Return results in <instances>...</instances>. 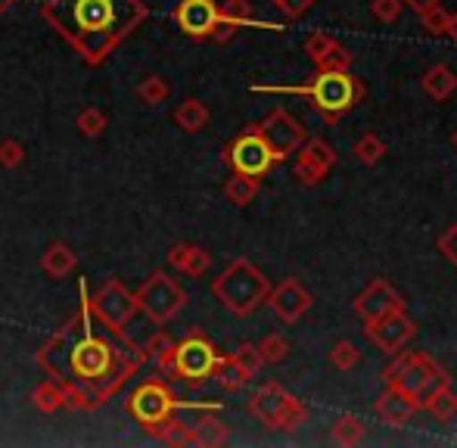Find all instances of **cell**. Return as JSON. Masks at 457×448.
Returning a JSON list of instances; mask_svg holds the SVG:
<instances>
[{
	"instance_id": "cell-1",
	"label": "cell",
	"mask_w": 457,
	"mask_h": 448,
	"mask_svg": "<svg viewBox=\"0 0 457 448\" xmlns=\"http://www.w3.org/2000/svg\"><path fill=\"white\" fill-rule=\"evenodd\" d=\"M47 12L87 54H96L137 19V0H54Z\"/></svg>"
},
{
	"instance_id": "cell-2",
	"label": "cell",
	"mask_w": 457,
	"mask_h": 448,
	"mask_svg": "<svg viewBox=\"0 0 457 448\" xmlns=\"http://www.w3.org/2000/svg\"><path fill=\"white\" fill-rule=\"evenodd\" d=\"M293 94H302L320 112V119L333 125L361 104L367 97V87L349 69H318V75L308 79L302 87H293Z\"/></svg>"
},
{
	"instance_id": "cell-3",
	"label": "cell",
	"mask_w": 457,
	"mask_h": 448,
	"mask_svg": "<svg viewBox=\"0 0 457 448\" xmlns=\"http://www.w3.org/2000/svg\"><path fill=\"white\" fill-rule=\"evenodd\" d=\"M383 380H386V386L408 395L420 411L436 389L452 383L445 370H442L427 352H395V361L386 368Z\"/></svg>"
},
{
	"instance_id": "cell-4",
	"label": "cell",
	"mask_w": 457,
	"mask_h": 448,
	"mask_svg": "<svg viewBox=\"0 0 457 448\" xmlns=\"http://www.w3.org/2000/svg\"><path fill=\"white\" fill-rule=\"evenodd\" d=\"M268 293H271L268 278L255 265H249L246 259L234 261V265L215 280V296L221 299L234 315H249V311H255L268 299Z\"/></svg>"
},
{
	"instance_id": "cell-5",
	"label": "cell",
	"mask_w": 457,
	"mask_h": 448,
	"mask_svg": "<svg viewBox=\"0 0 457 448\" xmlns=\"http://www.w3.org/2000/svg\"><path fill=\"white\" fill-rule=\"evenodd\" d=\"M69 361H72V377L85 383H100L112 374L115 364V352L106 339H96V334L91 330V324L85 321V330H81V339H75L69 345Z\"/></svg>"
},
{
	"instance_id": "cell-6",
	"label": "cell",
	"mask_w": 457,
	"mask_h": 448,
	"mask_svg": "<svg viewBox=\"0 0 457 448\" xmlns=\"http://www.w3.org/2000/svg\"><path fill=\"white\" fill-rule=\"evenodd\" d=\"M249 408H253L255 418L265 427H271V430H295V427L308 418L305 405H302L295 395H289L283 386H277V383L262 386L259 393L253 395V405Z\"/></svg>"
},
{
	"instance_id": "cell-7",
	"label": "cell",
	"mask_w": 457,
	"mask_h": 448,
	"mask_svg": "<svg viewBox=\"0 0 457 448\" xmlns=\"http://www.w3.org/2000/svg\"><path fill=\"white\" fill-rule=\"evenodd\" d=\"M255 131H259L262 137H265V144L271 146L277 162H280V159H287L289 153H299V146L308 140L305 125H302L295 115H289L287 110H274L259 128H255Z\"/></svg>"
},
{
	"instance_id": "cell-8",
	"label": "cell",
	"mask_w": 457,
	"mask_h": 448,
	"mask_svg": "<svg viewBox=\"0 0 457 448\" xmlns=\"http://www.w3.org/2000/svg\"><path fill=\"white\" fill-rule=\"evenodd\" d=\"M228 159L237 169V175H249V178H265L277 165V156L259 131H249V134H243L240 140H234Z\"/></svg>"
},
{
	"instance_id": "cell-9",
	"label": "cell",
	"mask_w": 457,
	"mask_h": 448,
	"mask_svg": "<svg viewBox=\"0 0 457 448\" xmlns=\"http://www.w3.org/2000/svg\"><path fill=\"white\" fill-rule=\"evenodd\" d=\"M402 309H404L402 293H398L395 286H392L389 280H383V278L370 280V284H367L364 290L355 296V315H358V321H361L364 328H367V324H373V321H379V318L392 315V311H402Z\"/></svg>"
},
{
	"instance_id": "cell-10",
	"label": "cell",
	"mask_w": 457,
	"mask_h": 448,
	"mask_svg": "<svg viewBox=\"0 0 457 448\" xmlns=\"http://www.w3.org/2000/svg\"><path fill=\"white\" fill-rule=\"evenodd\" d=\"M367 336H370V343L377 345L379 352H386V355H395V352H402L404 345L414 339L417 334V324L414 318H408V311H392V315L379 318V321L367 324Z\"/></svg>"
},
{
	"instance_id": "cell-11",
	"label": "cell",
	"mask_w": 457,
	"mask_h": 448,
	"mask_svg": "<svg viewBox=\"0 0 457 448\" xmlns=\"http://www.w3.org/2000/svg\"><path fill=\"white\" fill-rule=\"evenodd\" d=\"M333 165H337V153H333V146L320 137H308L305 144L299 146V159H295L293 171L305 187H314V184H320L327 175H330Z\"/></svg>"
},
{
	"instance_id": "cell-12",
	"label": "cell",
	"mask_w": 457,
	"mask_h": 448,
	"mask_svg": "<svg viewBox=\"0 0 457 448\" xmlns=\"http://www.w3.org/2000/svg\"><path fill=\"white\" fill-rule=\"evenodd\" d=\"M268 303H271V309L277 311L280 321L295 324L308 309H312V293H308L295 278H289V280H283L277 290L268 293Z\"/></svg>"
},
{
	"instance_id": "cell-13",
	"label": "cell",
	"mask_w": 457,
	"mask_h": 448,
	"mask_svg": "<svg viewBox=\"0 0 457 448\" xmlns=\"http://www.w3.org/2000/svg\"><path fill=\"white\" fill-rule=\"evenodd\" d=\"M305 54L318 69H349L352 66L349 50H345L337 37L324 35V31H314V35L305 37Z\"/></svg>"
},
{
	"instance_id": "cell-14",
	"label": "cell",
	"mask_w": 457,
	"mask_h": 448,
	"mask_svg": "<svg viewBox=\"0 0 457 448\" xmlns=\"http://www.w3.org/2000/svg\"><path fill=\"white\" fill-rule=\"evenodd\" d=\"M178 22L184 25L187 35H209L221 22V10L215 6V0H184V6L178 10Z\"/></svg>"
},
{
	"instance_id": "cell-15",
	"label": "cell",
	"mask_w": 457,
	"mask_h": 448,
	"mask_svg": "<svg viewBox=\"0 0 457 448\" xmlns=\"http://www.w3.org/2000/svg\"><path fill=\"white\" fill-rule=\"evenodd\" d=\"M215 364H218V358H215V352H212V345L199 336L187 339L181 345V352H178V368H181L184 377H193V380H205V377L215 370Z\"/></svg>"
},
{
	"instance_id": "cell-16",
	"label": "cell",
	"mask_w": 457,
	"mask_h": 448,
	"mask_svg": "<svg viewBox=\"0 0 457 448\" xmlns=\"http://www.w3.org/2000/svg\"><path fill=\"white\" fill-rule=\"evenodd\" d=\"M373 411H377V418L383 420V424H389V427H404L411 418H414L417 411H420V408H417L414 402H411L404 393H398V389L386 386V393L377 399Z\"/></svg>"
},
{
	"instance_id": "cell-17",
	"label": "cell",
	"mask_w": 457,
	"mask_h": 448,
	"mask_svg": "<svg viewBox=\"0 0 457 448\" xmlns=\"http://www.w3.org/2000/svg\"><path fill=\"white\" fill-rule=\"evenodd\" d=\"M423 91L442 104V100H448L457 91V72L452 66H445V62L427 69V75H423Z\"/></svg>"
},
{
	"instance_id": "cell-18",
	"label": "cell",
	"mask_w": 457,
	"mask_h": 448,
	"mask_svg": "<svg viewBox=\"0 0 457 448\" xmlns=\"http://www.w3.org/2000/svg\"><path fill=\"white\" fill-rule=\"evenodd\" d=\"M364 439V420L355 418V414H339L337 424L330 430V443L333 445H343V448H352Z\"/></svg>"
},
{
	"instance_id": "cell-19",
	"label": "cell",
	"mask_w": 457,
	"mask_h": 448,
	"mask_svg": "<svg viewBox=\"0 0 457 448\" xmlns=\"http://www.w3.org/2000/svg\"><path fill=\"white\" fill-rule=\"evenodd\" d=\"M423 411H429L436 420H452L457 414V395H454L452 383H445L442 389H436V393L429 395L427 405H423Z\"/></svg>"
},
{
	"instance_id": "cell-20",
	"label": "cell",
	"mask_w": 457,
	"mask_h": 448,
	"mask_svg": "<svg viewBox=\"0 0 457 448\" xmlns=\"http://www.w3.org/2000/svg\"><path fill=\"white\" fill-rule=\"evenodd\" d=\"M259 194V178H249V175H237L228 181V196L237 203V206H246V203L255 200Z\"/></svg>"
},
{
	"instance_id": "cell-21",
	"label": "cell",
	"mask_w": 457,
	"mask_h": 448,
	"mask_svg": "<svg viewBox=\"0 0 457 448\" xmlns=\"http://www.w3.org/2000/svg\"><path fill=\"white\" fill-rule=\"evenodd\" d=\"M383 156H386L383 137H377V134H364V137H358V144H355V159H358V162H361V165H377Z\"/></svg>"
},
{
	"instance_id": "cell-22",
	"label": "cell",
	"mask_w": 457,
	"mask_h": 448,
	"mask_svg": "<svg viewBox=\"0 0 457 448\" xmlns=\"http://www.w3.org/2000/svg\"><path fill=\"white\" fill-rule=\"evenodd\" d=\"M358 361H361V352H358V345L349 343V339H339L330 349V364L337 370H355Z\"/></svg>"
},
{
	"instance_id": "cell-23",
	"label": "cell",
	"mask_w": 457,
	"mask_h": 448,
	"mask_svg": "<svg viewBox=\"0 0 457 448\" xmlns=\"http://www.w3.org/2000/svg\"><path fill=\"white\" fill-rule=\"evenodd\" d=\"M215 370H218V380H221L228 389H237V386H243V383L249 380V370L243 368L237 358H224V361H218Z\"/></svg>"
},
{
	"instance_id": "cell-24",
	"label": "cell",
	"mask_w": 457,
	"mask_h": 448,
	"mask_svg": "<svg viewBox=\"0 0 457 448\" xmlns=\"http://www.w3.org/2000/svg\"><path fill=\"white\" fill-rule=\"evenodd\" d=\"M448 19H452V12H448L445 6H436V10L423 12L420 25H423V31H427V35L445 37L448 35Z\"/></svg>"
},
{
	"instance_id": "cell-25",
	"label": "cell",
	"mask_w": 457,
	"mask_h": 448,
	"mask_svg": "<svg viewBox=\"0 0 457 448\" xmlns=\"http://www.w3.org/2000/svg\"><path fill=\"white\" fill-rule=\"evenodd\" d=\"M259 352H262V361L277 364V361H283V358L289 355V343H287V339H283L280 334H271V336L262 339Z\"/></svg>"
},
{
	"instance_id": "cell-26",
	"label": "cell",
	"mask_w": 457,
	"mask_h": 448,
	"mask_svg": "<svg viewBox=\"0 0 457 448\" xmlns=\"http://www.w3.org/2000/svg\"><path fill=\"white\" fill-rule=\"evenodd\" d=\"M370 10L379 22L389 25V22H398V16H402V10H404V0H373Z\"/></svg>"
},
{
	"instance_id": "cell-27",
	"label": "cell",
	"mask_w": 457,
	"mask_h": 448,
	"mask_svg": "<svg viewBox=\"0 0 457 448\" xmlns=\"http://www.w3.org/2000/svg\"><path fill=\"white\" fill-rule=\"evenodd\" d=\"M205 115H209V112H205V106L199 104V100H187L184 110L178 112V119H181V125H184V128H190V131H196V128L205 121Z\"/></svg>"
},
{
	"instance_id": "cell-28",
	"label": "cell",
	"mask_w": 457,
	"mask_h": 448,
	"mask_svg": "<svg viewBox=\"0 0 457 448\" xmlns=\"http://www.w3.org/2000/svg\"><path fill=\"white\" fill-rule=\"evenodd\" d=\"M439 253L445 255V259L457 268V221L445 230V234L439 236Z\"/></svg>"
},
{
	"instance_id": "cell-29",
	"label": "cell",
	"mask_w": 457,
	"mask_h": 448,
	"mask_svg": "<svg viewBox=\"0 0 457 448\" xmlns=\"http://www.w3.org/2000/svg\"><path fill=\"white\" fill-rule=\"evenodd\" d=\"M237 361H240L243 364V368H246L249 370V377H253L255 374V370H259L262 368V364H265V361H262V352L259 349H255V345H243V349L240 352H237Z\"/></svg>"
},
{
	"instance_id": "cell-30",
	"label": "cell",
	"mask_w": 457,
	"mask_h": 448,
	"mask_svg": "<svg viewBox=\"0 0 457 448\" xmlns=\"http://www.w3.org/2000/svg\"><path fill=\"white\" fill-rule=\"evenodd\" d=\"M274 4L280 6L289 19H299V16H305V12L312 10L314 0H274Z\"/></svg>"
},
{
	"instance_id": "cell-31",
	"label": "cell",
	"mask_w": 457,
	"mask_h": 448,
	"mask_svg": "<svg viewBox=\"0 0 457 448\" xmlns=\"http://www.w3.org/2000/svg\"><path fill=\"white\" fill-rule=\"evenodd\" d=\"M404 6H411V10H414L417 16H423V12L436 10V6H442V0H404Z\"/></svg>"
},
{
	"instance_id": "cell-32",
	"label": "cell",
	"mask_w": 457,
	"mask_h": 448,
	"mask_svg": "<svg viewBox=\"0 0 457 448\" xmlns=\"http://www.w3.org/2000/svg\"><path fill=\"white\" fill-rule=\"evenodd\" d=\"M448 37L457 41V12H452V19H448Z\"/></svg>"
},
{
	"instance_id": "cell-33",
	"label": "cell",
	"mask_w": 457,
	"mask_h": 448,
	"mask_svg": "<svg viewBox=\"0 0 457 448\" xmlns=\"http://www.w3.org/2000/svg\"><path fill=\"white\" fill-rule=\"evenodd\" d=\"M452 144H454V150H457V131H454V137H452Z\"/></svg>"
}]
</instances>
